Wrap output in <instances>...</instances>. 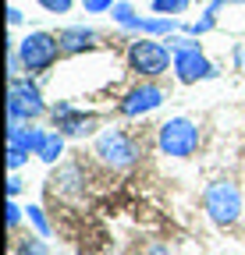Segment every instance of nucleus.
<instances>
[{"label": "nucleus", "mask_w": 245, "mask_h": 255, "mask_svg": "<svg viewBox=\"0 0 245 255\" xmlns=\"http://www.w3.org/2000/svg\"><path fill=\"white\" fill-rule=\"evenodd\" d=\"M128 64L132 71L146 75V78H157L171 68V50L164 43H153V39H139L128 46Z\"/></svg>", "instance_id": "obj_4"}, {"label": "nucleus", "mask_w": 245, "mask_h": 255, "mask_svg": "<svg viewBox=\"0 0 245 255\" xmlns=\"http://www.w3.org/2000/svg\"><path fill=\"white\" fill-rule=\"evenodd\" d=\"M189 7V0H153V11L157 14H181Z\"/></svg>", "instance_id": "obj_14"}, {"label": "nucleus", "mask_w": 245, "mask_h": 255, "mask_svg": "<svg viewBox=\"0 0 245 255\" xmlns=\"http://www.w3.org/2000/svg\"><path fill=\"white\" fill-rule=\"evenodd\" d=\"M57 39H60V50H64V53H82V50L93 46L96 32H93V28H82V25H71V28L60 32Z\"/></svg>", "instance_id": "obj_10"}, {"label": "nucleus", "mask_w": 245, "mask_h": 255, "mask_svg": "<svg viewBox=\"0 0 245 255\" xmlns=\"http://www.w3.org/2000/svg\"><path fill=\"white\" fill-rule=\"evenodd\" d=\"M43 96H39V85L25 82V78H11V89H7V114L11 121H36L43 114Z\"/></svg>", "instance_id": "obj_5"}, {"label": "nucleus", "mask_w": 245, "mask_h": 255, "mask_svg": "<svg viewBox=\"0 0 245 255\" xmlns=\"http://www.w3.org/2000/svg\"><path fill=\"white\" fill-rule=\"evenodd\" d=\"M96 156L103 159L107 167H114V170H125V167H132L135 159H139V145L125 135V131H103L100 135V142H96Z\"/></svg>", "instance_id": "obj_6"}, {"label": "nucleus", "mask_w": 245, "mask_h": 255, "mask_svg": "<svg viewBox=\"0 0 245 255\" xmlns=\"http://www.w3.org/2000/svg\"><path fill=\"white\" fill-rule=\"evenodd\" d=\"M174 75H178V82L192 85L199 78H213L217 71H213V64L199 53V46H192V50H178L174 53Z\"/></svg>", "instance_id": "obj_7"}, {"label": "nucleus", "mask_w": 245, "mask_h": 255, "mask_svg": "<svg viewBox=\"0 0 245 255\" xmlns=\"http://www.w3.org/2000/svg\"><path fill=\"white\" fill-rule=\"evenodd\" d=\"M117 4V0H82V7L89 11V14H103V11H110Z\"/></svg>", "instance_id": "obj_17"}, {"label": "nucleus", "mask_w": 245, "mask_h": 255, "mask_svg": "<svg viewBox=\"0 0 245 255\" xmlns=\"http://www.w3.org/2000/svg\"><path fill=\"white\" fill-rule=\"evenodd\" d=\"M25 213H28V220H32V223H36V231H39L43 238H50V223H46V216H43V209H39V206H28Z\"/></svg>", "instance_id": "obj_15"}, {"label": "nucleus", "mask_w": 245, "mask_h": 255, "mask_svg": "<svg viewBox=\"0 0 245 255\" xmlns=\"http://www.w3.org/2000/svg\"><path fill=\"white\" fill-rule=\"evenodd\" d=\"M128 28L146 32V36H171V32H174V21H171L167 14H164V18H132Z\"/></svg>", "instance_id": "obj_11"}, {"label": "nucleus", "mask_w": 245, "mask_h": 255, "mask_svg": "<svg viewBox=\"0 0 245 255\" xmlns=\"http://www.w3.org/2000/svg\"><path fill=\"white\" fill-rule=\"evenodd\" d=\"M160 152L164 156H178L185 159L199 149V128L189 121V117H171L164 128H160V138H157Z\"/></svg>", "instance_id": "obj_2"}, {"label": "nucleus", "mask_w": 245, "mask_h": 255, "mask_svg": "<svg viewBox=\"0 0 245 255\" xmlns=\"http://www.w3.org/2000/svg\"><path fill=\"white\" fill-rule=\"evenodd\" d=\"M203 206H206L213 223L231 227V223H238V216H242V191L231 181H213L206 188V195H203Z\"/></svg>", "instance_id": "obj_1"}, {"label": "nucleus", "mask_w": 245, "mask_h": 255, "mask_svg": "<svg viewBox=\"0 0 245 255\" xmlns=\"http://www.w3.org/2000/svg\"><path fill=\"white\" fill-rule=\"evenodd\" d=\"M60 152H64V135H60V131H46L43 142H39V149H36V156L43 159V163H57Z\"/></svg>", "instance_id": "obj_12"}, {"label": "nucleus", "mask_w": 245, "mask_h": 255, "mask_svg": "<svg viewBox=\"0 0 245 255\" xmlns=\"http://www.w3.org/2000/svg\"><path fill=\"white\" fill-rule=\"evenodd\" d=\"M149 255H167V248H160V245H157V248H153Z\"/></svg>", "instance_id": "obj_22"}, {"label": "nucleus", "mask_w": 245, "mask_h": 255, "mask_svg": "<svg viewBox=\"0 0 245 255\" xmlns=\"http://www.w3.org/2000/svg\"><path fill=\"white\" fill-rule=\"evenodd\" d=\"M21 223V209L14 206V199H7V227H18Z\"/></svg>", "instance_id": "obj_19"}, {"label": "nucleus", "mask_w": 245, "mask_h": 255, "mask_svg": "<svg viewBox=\"0 0 245 255\" xmlns=\"http://www.w3.org/2000/svg\"><path fill=\"white\" fill-rule=\"evenodd\" d=\"M39 7L50 14H68L71 11V0H39Z\"/></svg>", "instance_id": "obj_16"}, {"label": "nucleus", "mask_w": 245, "mask_h": 255, "mask_svg": "<svg viewBox=\"0 0 245 255\" xmlns=\"http://www.w3.org/2000/svg\"><path fill=\"white\" fill-rule=\"evenodd\" d=\"M18 255H50V248L39 238H25V241H18Z\"/></svg>", "instance_id": "obj_13"}, {"label": "nucleus", "mask_w": 245, "mask_h": 255, "mask_svg": "<svg viewBox=\"0 0 245 255\" xmlns=\"http://www.w3.org/2000/svg\"><path fill=\"white\" fill-rule=\"evenodd\" d=\"M242 4H245V0H242Z\"/></svg>", "instance_id": "obj_23"}, {"label": "nucleus", "mask_w": 245, "mask_h": 255, "mask_svg": "<svg viewBox=\"0 0 245 255\" xmlns=\"http://www.w3.org/2000/svg\"><path fill=\"white\" fill-rule=\"evenodd\" d=\"M160 103H164V92L157 85H139V89H132L125 100H121V114L125 117H142L149 110H157Z\"/></svg>", "instance_id": "obj_8"}, {"label": "nucleus", "mask_w": 245, "mask_h": 255, "mask_svg": "<svg viewBox=\"0 0 245 255\" xmlns=\"http://www.w3.org/2000/svg\"><path fill=\"white\" fill-rule=\"evenodd\" d=\"M18 191H21V181H18V177H11V181H7V199H14Z\"/></svg>", "instance_id": "obj_20"}, {"label": "nucleus", "mask_w": 245, "mask_h": 255, "mask_svg": "<svg viewBox=\"0 0 245 255\" xmlns=\"http://www.w3.org/2000/svg\"><path fill=\"white\" fill-rule=\"evenodd\" d=\"M53 121H57V131L60 135H85V131H93V117H85V114H75L71 103H57L53 107Z\"/></svg>", "instance_id": "obj_9"}, {"label": "nucleus", "mask_w": 245, "mask_h": 255, "mask_svg": "<svg viewBox=\"0 0 245 255\" xmlns=\"http://www.w3.org/2000/svg\"><path fill=\"white\" fill-rule=\"evenodd\" d=\"M110 11H114V18H117L121 25H125V28H128V25H132V18H135V11H132L128 4H121V0H117V4H114Z\"/></svg>", "instance_id": "obj_18"}, {"label": "nucleus", "mask_w": 245, "mask_h": 255, "mask_svg": "<svg viewBox=\"0 0 245 255\" xmlns=\"http://www.w3.org/2000/svg\"><path fill=\"white\" fill-rule=\"evenodd\" d=\"M57 53H64V50H60V39L50 36V32H28V36L21 39V46H18V57H21V68L25 71H46V68H53Z\"/></svg>", "instance_id": "obj_3"}, {"label": "nucleus", "mask_w": 245, "mask_h": 255, "mask_svg": "<svg viewBox=\"0 0 245 255\" xmlns=\"http://www.w3.org/2000/svg\"><path fill=\"white\" fill-rule=\"evenodd\" d=\"M7 21L18 25V21H21V11H18V7H7Z\"/></svg>", "instance_id": "obj_21"}]
</instances>
